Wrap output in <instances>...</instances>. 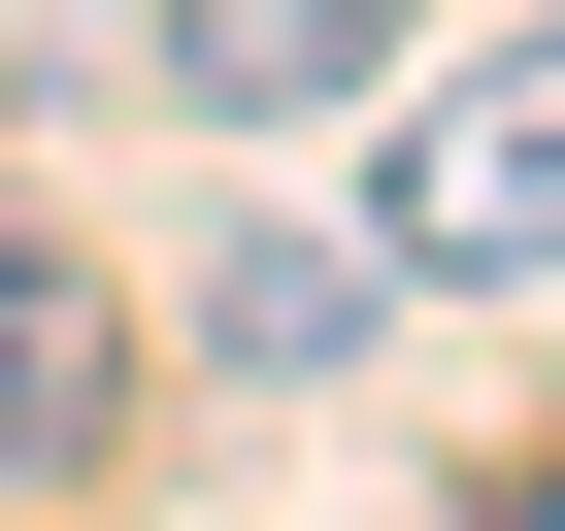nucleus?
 Wrapping results in <instances>:
<instances>
[{
	"mask_svg": "<svg viewBox=\"0 0 565 531\" xmlns=\"http://www.w3.org/2000/svg\"><path fill=\"white\" fill-rule=\"evenodd\" d=\"M399 34H433V0H167L134 67H167L200 133H333V100H399Z\"/></svg>",
	"mask_w": 565,
	"mask_h": 531,
	"instance_id": "7ed1b4c3",
	"label": "nucleus"
},
{
	"mask_svg": "<svg viewBox=\"0 0 565 531\" xmlns=\"http://www.w3.org/2000/svg\"><path fill=\"white\" fill-rule=\"evenodd\" d=\"M366 333H399V232H366V199H233V232H200V366H233V399H333Z\"/></svg>",
	"mask_w": 565,
	"mask_h": 531,
	"instance_id": "f03ea898",
	"label": "nucleus"
},
{
	"mask_svg": "<svg viewBox=\"0 0 565 531\" xmlns=\"http://www.w3.org/2000/svg\"><path fill=\"white\" fill-rule=\"evenodd\" d=\"M100 465V300H67V232H0V498H67Z\"/></svg>",
	"mask_w": 565,
	"mask_h": 531,
	"instance_id": "20e7f679",
	"label": "nucleus"
},
{
	"mask_svg": "<svg viewBox=\"0 0 565 531\" xmlns=\"http://www.w3.org/2000/svg\"><path fill=\"white\" fill-rule=\"evenodd\" d=\"M466 531H565V465H499V498H466Z\"/></svg>",
	"mask_w": 565,
	"mask_h": 531,
	"instance_id": "39448f33",
	"label": "nucleus"
},
{
	"mask_svg": "<svg viewBox=\"0 0 565 531\" xmlns=\"http://www.w3.org/2000/svg\"><path fill=\"white\" fill-rule=\"evenodd\" d=\"M399 300H532V266H565V34H466L433 100H399Z\"/></svg>",
	"mask_w": 565,
	"mask_h": 531,
	"instance_id": "f257e3e1",
	"label": "nucleus"
}]
</instances>
